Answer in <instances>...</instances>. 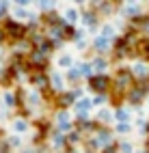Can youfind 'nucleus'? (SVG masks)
I'll return each mask as SVG.
<instances>
[{
    "label": "nucleus",
    "instance_id": "5",
    "mask_svg": "<svg viewBox=\"0 0 149 153\" xmlns=\"http://www.w3.org/2000/svg\"><path fill=\"white\" fill-rule=\"evenodd\" d=\"M89 106H91V101H86V99H84V101H80V104H78V110H80V112H84Z\"/></svg>",
    "mask_w": 149,
    "mask_h": 153
},
{
    "label": "nucleus",
    "instance_id": "1",
    "mask_svg": "<svg viewBox=\"0 0 149 153\" xmlns=\"http://www.w3.org/2000/svg\"><path fill=\"white\" fill-rule=\"evenodd\" d=\"M106 84H108L106 76H97V78H91V86H93L95 91H104V88H106Z\"/></svg>",
    "mask_w": 149,
    "mask_h": 153
},
{
    "label": "nucleus",
    "instance_id": "8",
    "mask_svg": "<svg viewBox=\"0 0 149 153\" xmlns=\"http://www.w3.org/2000/svg\"><path fill=\"white\" fill-rule=\"evenodd\" d=\"M136 74H141V76H145V74H147V69H145V67H141V65H136Z\"/></svg>",
    "mask_w": 149,
    "mask_h": 153
},
{
    "label": "nucleus",
    "instance_id": "10",
    "mask_svg": "<svg viewBox=\"0 0 149 153\" xmlns=\"http://www.w3.org/2000/svg\"><path fill=\"white\" fill-rule=\"evenodd\" d=\"M67 19H72V22H74V19H76V13H74V11H69V13H67Z\"/></svg>",
    "mask_w": 149,
    "mask_h": 153
},
{
    "label": "nucleus",
    "instance_id": "7",
    "mask_svg": "<svg viewBox=\"0 0 149 153\" xmlns=\"http://www.w3.org/2000/svg\"><path fill=\"white\" fill-rule=\"evenodd\" d=\"M130 97H132V101H138V99L143 97V93H141V91H134V93H132Z\"/></svg>",
    "mask_w": 149,
    "mask_h": 153
},
{
    "label": "nucleus",
    "instance_id": "12",
    "mask_svg": "<svg viewBox=\"0 0 149 153\" xmlns=\"http://www.w3.org/2000/svg\"><path fill=\"white\" fill-rule=\"evenodd\" d=\"M0 41H2V30H0Z\"/></svg>",
    "mask_w": 149,
    "mask_h": 153
},
{
    "label": "nucleus",
    "instance_id": "6",
    "mask_svg": "<svg viewBox=\"0 0 149 153\" xmlns=\"http://www.w3.org/2000/svg\"><path fill=\"white\" fill-rule=\"evenodd\" d=\"M74 97H76V95H63V97H61V104H63V106H67Z\"/></svg>",
    "mask_w": 149,
    "mask_h": 153
},
{
    "label": "nucleus",
    "instance_id": "2",
    "mask_svg": "<svg viewBox=\"0 0 149 153\" xmlns=\"http://www.w3.org/2000/svg\"><path fill=\"white\" fill-rule=\"evenodd\" d=\"M7 30L11 35H22V26H17L15 22H7Z\"/></svg>",
    "mask_w": 149,
    "mask_h": 153
},
{
    "label": "nucleus",
    "instance_id": "11",
    "mask_svg": "<svg viewBox=\"0 0 149 153\" xmlns=\"http://www.w3.org/2000/svg\"><path fill=\"white\" fill-rule=\"evenodd\" d=\"M106 153H115V149H108V151H106Z\"/></svg>",
    "mask_w": 149,
    "mask_h": 153
},
{
    "label": "nucleus",
    "instance_id": "3",
    "mask_svg": "<svg viewBox=\"0 0 149 153\" xmlns=\"http://www.w3.org/2000/svg\"><path fill=\"white\" fill-rule=\"evenodd\" d=\"M127 82H130V74L121 71V74H119V84H127Z\"/></svg>",
    "mask_w": 149,
    "mask_h": 153
},
{
    "label": "nucleus",
    "instance_id": "4",
    "mask_svg": "<svg viewBox=\"0 0 149 153\" xmlns=\"http://www.w3.org/2000/svg\"><path fill=\"white\" fill-rule=\"evenodd\" d=\"M33 63H35V65H39V67H43V65H45V60H43V56H41V54H35V56H33Z\"/></svg>",
    "mask_w": 149,
    "mask_h": 153
},
{
    "label": "nucleus",
    "instance_id": "9",
    "mask_svg": "<svg viewBox=\"0 0 149 153\" xmlns=\"http://www.w3.org/2000/svg\"><path fill=\"white\" fill-rule=\"evenodd\" d=\"M106 45V39H97V48H104Z\"/></svg>",
    "mask_w": 149,
    "mask_h": 153
}]
</instances>
